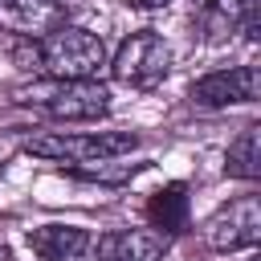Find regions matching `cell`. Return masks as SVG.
<instances>
[{
  "label": "cell",
  "mask_w": 261,
  "mask_h": 261,
  "mask_svg": "<svg viewBox=\"0 0 261 261\" xmlns=\"http://www.w3.org/2000/svg\"><path fill=\"white\" fill-rule=\"evenodd\" d=\"M139 147L135 130H57V135H33L24 143L29 155L65 163V167H90L94 159H118Z\"/></svg>",
  "instance_id": "1"
},
{
  "label": "cell",
  "mask_w": 261,
  "mask_h": 261,
  "mask_svg": "<svg viewBox=\"0 0 261 261\" xmlns=\"http://www.w3.org/2000/svg\"><path fill=\"white\" fill-rule=\"evenodd\" d=\"M41 65L53 82H86L98 77V69L106 65V45L82 24H61L41 37Z\"/></svg>",
  "instance_id": "2"
},
{
  "label": "cell",
  "mask_w": 261,
  "mask_h": 261,
  "mask_svg": "<svg viewBox=\"0 0 261 261\" xmlns=\"http://www.w3.org/2000/svg\"><path fill=\"white\" fill-rule=\"evenodd\" d=\"M106 65H110V77L130 90H155L171 69V49L155 29H139L118 45V53Z\"/></svg>",
  "instance_id": "3"
},
{
  "label": "cell",
  "mask_w": 261,
  "mask_h": 261,
  "mask_svg": "<svg viewBox=\"0 0 261 261\" xmlns=\"http://www.w3.org/2000/svg\"><path fill=\"white\" fill-rule=\"evenodd\" d=\"M24 102H37L57 122H90V118H102L110 110V90L98 77H86V82H49V86H33Z\"/></svg>",
  "instance_id": "4"
},
{
  "label": "cell",
  "mask_w": 261,
  "mask_h": 261,
  "mask_svg": "<svg viewBox=\"0 0 261 261\" xmlns=\"http://www.w3.org/2000/svg\"><path fill=\"white\" fill-rule=\"evenodd\" d=\"M204 241L216 253H232V249H253L261 241V200L257 196H237L228 204H220L208 220H204Z\"/></svg>",
  "instance_id": "5"
},
{
  "label": "cell",
  "mask_w": 261,
  "mask_h": 261,
  "mask_svg": "<svg viewBox=\"0 0 261 261\" xmlns=\"http://www.w3.org/2000/svg\"><path fill=\"white\" fill-rule=\"evenodd\" d=\"M257 90H261L257 65H228V69H216V73H204L200 82H192L188 98L200 110H224V106L257 102Z\"/></svg>",
  "instance_id": "6"
},
{
  "label": "cell",
  "mask_w": 261,
  "mask_h": 261,
  "mask_svg": "<svg viewBox=\"0 0 261 261\" xmlns=\"http://www.w3.org/2000/svg\"><path fill=\"white\" fill-rule=\"evenodd\" d=\"M167 237L155 228H110L90 245V261H163Z\"/></svg>",
  "instance_id": "7"
},
{
  "label": "cell",
  "mask_w": 261,
  "mask_h": 261,
  "mask_svg": "<svg viewBox=\"0 0 261 261\" xmlns=\"http://www.w3.org/2000/svg\"><path fill=\"white\" fill-rule=\"evenodd\" d=\"M61 24H65V8L57 0H0V29L16 37L41 41Z\"/></svg>",
  "instance_id": "8"
},
{
  "label": "cell",
  "mask_w": 261,
  "mask_h": 261,
  "mask_svg": "<svg viewBox=\"0 0 261 261\" xmlns=\"http://www.w3.org/2000/svg\"><path fill=\"white\" fill-rule=\"evenodd\" d=\"M257 29V0H208L200 12V33L208 45H224L237 33Z\"/></svg>",
  "instance_id": "9"
},
{
  "label": "cell",
  "mask_w": 261,
  "mask_h": 261,
  "mask_svg": "<svg viewBox=\"0 0 261 261\" xmlns=\"http://www.w3.org/2000/svg\"><path fill=\"white\" fill-rule=\"evenodd\" d=\"M24 241L41 261H86L94 245V237L77 224H37Z\"/></svg>",
  "instance_id": "10"
},
{
  "label": "cell",
  "mask_w": 261,
  "mask_h": 261,
  "mask_svg": "<svg viewBox=\"0 0 261 261\" xmlns=\"http://www.w3.org/2000/svg\"><path fill=\"white\" fill-rule=\"evenodd\" d=\"M224 175H232V179H257L261 175V126L249 122L228 143V151H224Z\"/></svg>",
  "instance_id": "11"
},
{
  "label": "cell",
  "mask_w": 261,
  "mask_h": 261,
  "mask_svg": "<svg viewBox=\"0 0 261 261\" xmlns=\"http://www.w3.org/2000/svg\"><path fill=\"white\" fill-rule=\"evenodd\" d=\"M184 216H188V196H184V184H171L167 192H159V196L151 200V220H155L159 228L175 232V228L184 224Z\"/></svg>",
  "instance_id": "12"
},
{
  "label": "cell",
  "mask_w": 261,
  "mask_h": 261,
  "mask_svg": "<svg viewBox=\"0 0 261 261\" xmlns=\"http://www.w3.org/2000/svg\"><path fill=\"white\" fill-rule=\"evenodd\" d=\"M171 0H135V8H167Z\"/></svg>",
  "instance_id": "13"
},
{
  "label": "cell",
  "mask_w": 261,
  "mask_h": 261,
  "mask_svg": "<svg viewBox=\"0 0 261 261\" xmlns=\"http://www.w3.org/2000/svg\"><path fill=\"white\" fill-rule=\"evenodd\" d=\"M0 261H16V257H12V249H4V245H0Z\"/></svg>",
  "instance_id": "14"
}]
</instances>
